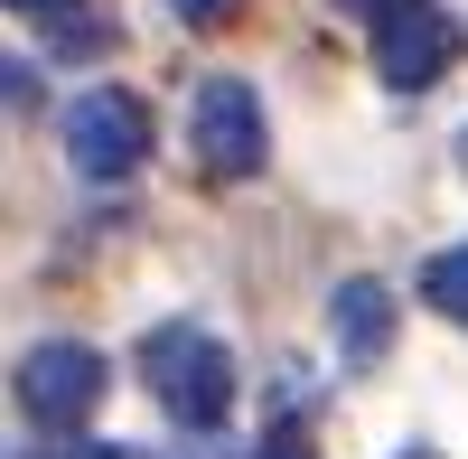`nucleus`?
I'll return each instance as SVG.
<instances>
[{
  "instance_id": "obj_1",
  "label": "nucleus",
  "mask_w": 468,
  "mask_h": 459,
  "mask_svg": "<svg viewBox=\"0 0 468 459\" xmlns=\"http://www.w3.org/2000/svg\"><path fill=\"white\" fill-rule=\"evenodd\" d=\"M141 385L160 394V412L178 432H216L225 422V403H234V357H225V337L197 328V319H160L141 337Z\"/></svg>"
},
{
  "instance_id": "obj_2",
  "label": "nucleus",
  "mask_w": 468,
  "mask_h": 459,
  "mask_svg": "<svg viewBox=\"0 0 468 459\" xmlns=\"http://www.w3.org/2000/svg\"><path fill=\"white\" fill-rule=\"evenodd\" d=\"M66 160H75V178H94V187L132 178L150 160V112H141V94L132 85L75 94V112H66Z\"/></svg>"
},
{
  "instance_id": "obj_3",
  "label": "nucleus",
  "mask_w": 468,
  "mask_h": 459,
  "mask_svg": "<svg viewBox=\"0 0 468 459\" xmlns=\"http://www.w3.org/2000/svg\"><path fill=\"white\" fill-rule=\"evenodd\" d=\"M103 385H112V366L85 347V337H37V347L19 357V412L37 432H75L103 403Z\"/></svg>"
},
{
  "instance_id": "obj_4",
  "label": "nucleus",
  "mask_w": 468,
  "mask_h": 459,
  "mask_svg": "<svg viewBox=\"0 0 468 459\" xmlns=\"http://www.w3.org/2000/svg\"><path fill=\"white\" fill-rule=\"evenodd\" d=\"M187 132H197V160L216 178H253L271 160V132H262V103L244 75H197V94H187Z\"/></svg>"
},
{
  "instance_id": "obj_5",
  "label": "nucleus",
  "mask_w": 468,
  "mask_h": 459,
  "mask_svg": "<svg viewBox=\"0 0 468 459\" xmlns=\"http://www.w3.org/2000/svg\"><path fill=\"white\" fill-rule=\"evenodd\" d=\"M459 48H468V28L441 10V0H421V10H403V19L375 28V75L394 94H421V85H441V75L459 66Z\"/></svg>"
},
{
  "instance_id": "obj_6",
  "label": "nucleus",
  "mask_w": 468,
  "mask_h": 459,
  "mask_svg": "<svg viewBox=\"0 0 468 459\" xmlns=\"http://www.w3.org/2000/svg\"><path fill=\"white\" fill-rule=\"evenodd\" d=\"M328 337H337V357L346 366H375L384 347H394V291L384 282H337V300H328Z\"/></svg>"
},
{
  "instance_id": "obj_7",
  "label": "nucleus",
  "mask_w": 468,
  "mask_h": 459,
  "mask_svg": "<svg viewBox=\"0 0 468 459\" xmlns=\"http://www.w3.org/2000/svg\"><path fill=\"white\" fill-rule=\"evenodd\" d=\"M421 300H431L441 319H459V328H468V244H450V253L421 262Z\"/></svg>"
},
{
  "instance_id": "obj_8",
  "label": "nucleus",
  "mask_w": 468,
  "mask_h": 459,
  "mask_svg": "<svg viewBox=\"0 0 468 459\" xmlns=\"http://www.w3.org/2000/svg\"><path fill=\"white\" fill-rule=\"evenodd\" d=\"M10 10H28V19H48V28L66 37V48H94V19H75V10H85V0H10Z\"/></svg>"
},
{
  "instance_id": "obj_9",
  "label": "nucleus",
  "mask_w": 468,
  "mask_h": 459,
  "mask_svg": "<svg viewBox=\"0 0 468 459\" xmlns=\"http://www.w3.org/2000/svg\"><path fill=\"white\" fill-rule=\"evenodd\" d=\"M169 10H178V19H187V28H225V19H234V10H244V0H169Z\"/></svg>"
},
{
  "instance_id": "obj_10",
  "label": "nucleus",
  "mask_w": 468,
  "mask_h": 459,
  "mask_svg": "<svg viewBox=\"0 0 468 459\" xmlns=\"http://www.w3.org/2000/svg\"><path fill=\"white\" fill-rule=\"evenodd\" d=\"M253 459H309V441H300V432H262Z\"/></svg>"
},
{
  "instance_id": "obj_11",
  "label": "nucleus",
  "mask_w": 468,
  "mask_h": 459,
  "mask_svg": "<svg viewBox=\"0 0 468 459\" xmlns=\"http://www.w3.org/2000/svg\"><path fill=\"white\" fill-rule=\"evenodd\" d=\"M346 10H356V19H375V28H384V19H403V10H421V0H346Z\"/></svg>"
},
{
  "instance_id": "obj_12",
  "label": "nucleus",
  "mask_w": 468,
  "mask_h": 459,
  "mask_svg": "<svg viewBox=\"0 0 468 459\" xmlns=\"http://www.w3.org/2000/svg\"><path fill=\"white\" fill-rule=\"evenodd\" d=\"M394 459H441V450H431V441H412V450H394Z\"/></svg>"
},
{
  "instance_id": "obj_13",
  "label": "nucleus",
  "mask_w": 468,
  "mask_h": 459,
  "mask_svg": "<svg viewBox=\"0 0 468 459\" xmlns=\"http://www.w3.org/2000/svg\"><path fill=\"white\" fill-rule=\"evenodd\" d=\"M459 150H468V141H459Z\"/></svg>"
}]
</instances>
